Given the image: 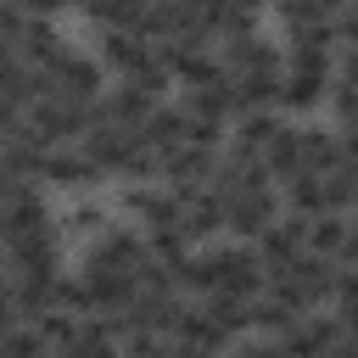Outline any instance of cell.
<instances>
[{
	"instance_id": "6da1fadb",
	"label": "cell",
	"mask_w": 358,
	"mask_h": 358,
	"mask_svg": "<svg viewBox=\"0 0 358 358\" xmlns=\"http://www.w3.org/2000/svg\"><path fill=\"white\" fill-rule=\"evenodd\" d=\"M28 140L34 145H62V140H78L84 134V101H34L28 117H22Z\"/></svg>"
},
{
	"instance_id": "7a4b0ae2",
	"label": "cell",
	"mask_w": 358,
	"mask_h": 358,
	"mask_svg": "<svg viewBox=\"0 0 358 358\" xmlns=\"http://www.w3.org/2000/svg\"><path fill=\"white\" fill-rule=\"evenodd\" d=\"M274 218H280L274 185H268V190H241V196H229V201H224V229H229L235 241H257Z\"/></svg>"
},
{
	"instance_id": "3957f363",
	"label": "cell",
	"mask_w": 358,
	"mask_h": 358,
	"mask_svg": "<svg viewBox=\"0 0 358 358\" xmlns=\"http://www.w3.org/2000/svg\"><path fill=\"white\" fill-rule=\"evenodd\" d=\"M308 246V218L302 213H285V218H274L263 235H257V263H263V274H274V268H285L296 252Z\"/></svg>"
},
{
	"instance_id": "277c9868",
	"label": "cell",
	"mask_w": 358,
	"mask_h": 358,
	"mask_svg": "<svg viewBox=\"0 0 358 358\" xmlns=\"http://www.w3.org/2000/svg\"><path fill=\"white\" fill-rule=\"evenodd\" d=\"M213 263H218V291H229V296H257L263 291V263H257V252L246 246V241H235V246H218L213 252Z\"/></svg>"
},
{
	"instance_id": "5b68a950",
	"label": "cell",
	"mask_w": 358,
	"mask_h": 358,
	"mask_svg": "<svg viewBox=\"0 0 358 358\" xmlns=\"http://www.w3.org/2000/svg\"><path fill=\"white\" fill-rule=\"evenodd\" d=\"M134 145H140V140H134V129H123V123H101V129H84V134H78V151H84L101 173H123V162H129Z\"/></svg>"
},
{
	"instance_id": "8992f818",
	"label": "cell",
	"mask_w": 358,
	"mask_h": 358,
	"mask_svg": "<svg viewBox=\"0 0 358 358\" xmlns=\"http://www.w3.org/2000/svg\"><path fill=\"white\" fill-rule=\"evenodd\" d=\"M45 73L56 78V101H95V90H101V62L73 56V50H62Z\"/></svg>"
},
{
	"instance_id": "52a82bcc",
	"label": "cell",
	"mask_w": 358,
	"mask_h": 358,
	"mask_svg": "<svg viewBox=\"0 0 358 358\" xmlns=\"http://www.w3.org/2000/svg\"><path fill=\"white\" fill-rule=\"evenodd\" d=\"M78 291H84V308H117V302H129L134 296V274L129 268H101V263H84V274H78Z\"/></svg>"
},
{
	"instance_id": "ba28073f",
	"label": "cell",
	"mask_w": 358,
	"mask_h": 358,
	"mask_svg": "<svg viewBox=\"0 0 358 358\" xmlns=\"http://www.w3.org/2000/svg\"><path fill=\"white\" fill-rule=\"evenodd\" d=\"M45 229H50V213H45V201L34 190H22L11 207H0V246H17V241L45 235Z\"/></svg>"
},
{
	"instance_id": "9c48e42d",
	"label": "cell",
	"mask_w": 358,
	"mask_h": 358,
	"mask_svg": "<svg viewBox=\"0 0 358 358\" xmlns=\"http://www.w3.org/2000/svg\"><path fill=\"white\" fill-rule=\"evenodd\" d=\"M302 252L352 263V229H347V213H313V218H308V246H302Z\"/></svg>"
},
{
	"instance_id": "30bf717a",
	"label": "cell",
	"mask_w": 358,
	"mask_h": 358,
	"mask_svg": "<svg viewBox=\"0 0 358 358\" xmlns=\"http://www.w3.org/2000/svg\"><path fill=\"white\" fill-rule=\"evenodd\" d=\"M296 145H302V168H313V173H330V168L352 162L347 134H330V129H296Z\"/></svg>"
},
{
	"instance_id": "8fae6325",
	"label": "cell",
	"mask_w": 358,
	"mask_h": 358,
	"mask_svg": "<svg viewBox=\"0 0 358 358\" xmlns=\"http://www.w3.org/2000/svg\"><path fill=\"white\" fill-rule=\"evenodd\" d=\"M84 263H101V268H140L145 263V241L134 235V229H101V241L90 246V257Z\"/></svg>"
},
{
	"instance_id": "7c38bea8",
	"label": "cell",
	"mask_w": 358,
	"mask_h": 358,
	"mask_svg": "<svg viewBox=\"0 0 358 358\" xmlns=\"http://www.w3.org/2000/svg\"><path fill=\"white\" fill-rule=\"evenodd\" d=\"M274 84H280V73H235L229 78V117L268 112L274 106Z\"/></svg>"
},
{
	"instance_id": "4fadbf2b",
	"label": "cell",
	"mask_w": 358,
	"mask_h": 358,
	"mask_svg": "<svg viewBox=\"0 0 358 358\" xmlns=\"http://www.w3.org/2000/svg\"><path fill=\"white\" fill-rule=\"evenodd\" d=\"M11 274L17 280H50L56 274V241H50V229L11 246Z\"/></svg>"
},
{
	"instance_id": "5bb4252c",
	"label": "cell",
	"mask_w": 358,
	"mask_h": 358,
	"mask_svg": "<svg viewBox=\"0 0 358 358\" xmlns=\"http://www.w3.org/2000/svg\"><path fill=\"white\" fill-rule=\"evenodd\" d=\"M324 73H280V84H274V106H285V112H308V106H319L324 101Z\"/></svg>"
},
{
	"instance_id": "9a60e30c",
	"label": "cell",
	"mask_w": 358,
	"mask_h": 358,
	"mask_svg": "<svg viewBox=\"0 0 358 358\" xmlns=\"http://www.w3.org/2000/svg\"><path fill=\"white\" fill-rule=\"evenodd\" d=\"M134 140L140 145H151V151H168V145H179L185 140V112H173V106H151L140 123H134Z\"/></svg>"
},
{
	"instance_id": "2e32d148",
	"label": "cell",
	"mask_w": 358,
	"mask_h": 358,
	"mask_svg": "<svg viewBox=\"0 0 358 358\" xmlns=\"http://www.w3.org/2000/svg\"><path fill=\"white\" fill-rule=\"evenodd\" d=\"M39 173H45L50 185H95V179H101V168H95L84 151H62V145H50V151L39 157Z\"/></svg>"
},
{
	"instance_id": "e0dca14e",
	"label": "cell",
	"mask_w": 358,
	"mask_h": 358,
	"mask_svg": "<svg viewBox=\"0 0 358 358\" xmlns=\"http://www.w3.org/2000/svg\"><path fill=\"white\" fill-rule=\"evenodd\" d=\"M263 168H268V179H291L302 168V145H296L291 123H274V134L263 140Z\"/></svg>"
},
{
	"instance_id": "ac0fdd59",
	"label": "cell",
	"mask_w": 358,
	"mask_h": 358,
	"mask_svg": "<svg viewBox=\"0 0 358 358\" xmlns=\"http://www.w3.org/2000/svg\"><path fill=\"white\" fill-rule=\"evenodd\" d=\"M101 62H112L117 73H134V67L151 62V45L134 39L129 28H106V34H101Z\"/></svg>"
},
{
	"instance_id": "d6986e66",
	"label": "cell",
	"mask_w": 358,
	"mask_h": 358,
	"mask_svg": "<svg viewBox=\"0 0 358 358\" xmlns=\"http://www.w3.org/2000/svg\"><path fill=\"white\" fill-rule=\"evenodd\" d=\"M224 56H229V67H235V73H280L274 45H268V39H257V34L229 39V45H224Z\"/></svg>"
},
{
	"instance_id": "ffe728a7",
	"label": "cell",
	"mask_w": 358,
	"mask_h": 358,
	"mask_svg": "<svg viewBox=\"0 0 358 358\" xmlns=\"http://www.w3.org/2000/svg\"><path fill=\"white\" fill-rule=\"evenodd\" d=\"M285 201H291V213H302V218H313V213H330V207H324V173H313V168H296V173L285 179Z\"/></svg>"
},
{
	"instance_id": "44dd1931",
	"label": "cell",
	"mask_w": 358,
	"mask_h": 358,
	"mask_svg": "<svg viewBox=\"0 0 358 358\" xmlns=\"http://www.w3.org/2000/svg\"><path fill=\"white\" fill-rule=\"evenodd\" d=\"M173 336H179L185 347H201V352H224V347H229V336H224L201 308H185V313H179V324H173Z\"/></svg>"
},
{
	"instance_id": "7402d4cb",
	"label": "cell",
	"mask_w": 358,
	"mask_h": 358,
	"mask_svg": "<svg viewBox=\"0 0 358 358\" xmlns=\"http://www.w3.org/2000/svg\"><path fill=\"white\" fill-rule=\"evenodd\" d=\"M229 341L241 336V330H252V313H246V296H229V291H207V308H201Z\"/></svg>"
},
{
	"instance_id": "603a6c76",
	"label": "cell",
	"mask_w": 358,
	"mask_h": 358,
	"mask_svg": "<svg viewBox=\"0 0 358 358\" xmlns=\"http://www.w3.org/2000/svg\"><path fill=\"white\" fill-rule=\"evenodd\" d=\"M56 358H117V341L101 330V319H90V324L73 330V341L56 347Z\"/></svg>"
},
{
	"instance_id": "cb8c5ba5",
	"label": "cell",
	"mask_w": 358,
	"mask_h": 358,
	"mask_svg": "<svg viewBox=\"0 0 358 358\" xmlns=\"http://www.w3.org/2000/svg\"><path fill=\"white\" fill-rule=\"evenodd\" d=\"M17 45H22V56H28L34 67H50V62L62 56V39H56V28H50L45 17H34V22H22V34H17Z\"/></svg>"
},
{
	"instance_id": "d4e9b609",
	"label": "cell",
	"mask_w": 358,
	"mask_h": 358,
	"mask_svg": "<svg viewBox=\"0 0 358 358\" xmlns=\"http://www.w3.org/2000/svg\"><path fill=\"white\" fill-rule=\"evenodd\" d=\"M185 112H190V117H213V123H224V117H229V73H218V78L196 84Z\"/></svg>"
},
{
	"instance_id": "484cf974",
	"label": "cell",
	"mask_w": 358,
	"mask_h": 358,
	"mask_svg": "<svg viewBox=\"0 0 358 358\" xmlns=\"http://www.w3.org/2000/svg\"><path fill=\"white\" fill-rule=\"evenodd\" d=\"M129 207L151 224V229H168V224H179V196H168V190H129Z\"/></svg>"
},
{
	"instance_id": "4316f807",
	"label": "cell",
	"mask_w": 358,
	"mask_h": 358,
	"mask_svg": "<svg viewBox=\"0 0 358 358\" xmlns=\"http://www.w3.org/2000/svg\"><path fill=\"white\" fill-rule=\"evenodd\" d=\"M274 112H246L241 123H235V140H229V151H246V157H263V140L274 134Z\"/></svg>"
},
{
	"instance_id": "83f0119b",
	"label": "cell",
	"mask_w": 358,
	"mask_h": 358,
	"mask_svg": "<svg viewBox=\"0 0 358 358\" xmlns=\"http://www.w3.org/2000/svg\"><path fill=\"white\" fill-rule=\"evenodd\" d=\"M246 313H252V324H257L263 336H274V341L296 324V313H291V308H280V302H268V296H252V302H246Z\"/></svg>"
},
{
	"instance_id": "f1b7e54d",
	"label": "cell",
	"mask_w": 358,
	"mask_h": 358,
	"mask_svg": "<svg viewBox=\"0 0 358 358\" xmlns=\"http://www.w3.org/2000/svg\"><path fill=\"white\" fill-rule=\"evenodd\" d=\"M190 252V235L179 229V224H168V229H151V241H145V257H157V263H179Z\"/></svg>"
},
{
	"instance_id": "f546056e",
	"label": "cell",
	"mask_w": 358,
	"mask_h": 358,
	"mask_svg": "<svg viewBox=\"0 0 358 358\" xmlns=\"http://www.w3.org/2000/svg\"><path fill=\"white\" fill-rule=\"evenodd\" d=\"M73 330H78V319H73V313H62V308H45V313L34 319V336H39L45 347H62V341H73Z\"/></svg>"
},
{
	"instance_id": "4dcf8cb0",
	"label": "cell",
	"mask_w": 358,
	"mask_h": 358,
	"mask_svg": "<svg viewBox=\"0 0 358 358\" xmlns=\"http://www.w3.org/2000/svg\"><path fill=\"white\" fill-rule=\"evenodd\" d=\"M0 358H50V347L34 336V324L22 330V324H11L6 336H0Z\"/></svg>"
},
{
	"instance_id": "1f68e13d",
	"label": "cell",
	"mask_w": 358,
	"mask_h": 358,
	"mask_svg": "<svg viewBox=\"0 0 358 358\" xmlns=\"http://www.w3.org/2000/svg\"><path fill=\"white\" fill-rule=\"evenodd\" d=\"M324 207L330 213H347L352 207V162H341V168L324 173Z\"/></svg>"
},
{
	"instance_id": "d6a6232c",
	"label": "cell",
	"mask_w": 358,
	"mask_h": 358,
	"mask_svg": "<svg viewBox=\"0 0 358 358\" xmlns=\"http://www.w3.org/2000/svg\"><path fill=\"white\" fill-rule=\"evenodd\" d=\"M185 145H207V151H218V145H224V123H213V117H190V112H185Z\"/></svg>"
},
{
	"instance_id": "836d02e7",
	"label": "cell",
	"mask_w": 358,
	"mask_h": 358,
	"mask_svg": "<svg viewBox=\"0 0 358 358\" xmlns=\"http://www.w3.org/2000/svg\"><path fill=\"white\" fill-rule=\"evenodd\" d=\"M123 84H134V90H145L151 101H162V90H168V73H162L157 62H145V67H134V73H123Z\"/></svg>"
},
{
	"instance_id": "e575fe53",
	"label": "cell",
	"mask_w": 358,
	"mask_h": 358,
	"mask_svg": "<svg viewBox=\"0 0 358 358\" xmlns=\"http://www.w3.org/2000/svg\"><path fill=\"white\" fill-rule=\"evenodd\" d=\"M22 190H28V185H22V179H17V173H11L6 162H0V207H11V201H17Z\"/></svg>"
},
{
	"instance_id": "d590c367",
	"label": "cell",
	"mask_w": 358,
	"mask_h": 358,
	"mask_svg": "<svg viewBox=\"0 0 358 358\" xmlns=\"http://www.w3.org/2000/svg\"><path fill=\"white\" fill-rule=\"evenodd\" d=\"M229 358H285V352H280V341H246V347H235Z\"/></svg>"
},
{
	"instance_id": "8d00e7d4",
	"label": "cell",
	"mask_w": 358,
	"mask_h": 358,
	"mask_svg": "<svg viewBox=\"0 0 358 358\" xmlns=\"http://www.w3.org/2000/svg\"><path fill=\"white\" fill-rule=\"evenodd\" d=\"M11 6H17V11H34V17H50L62 0H11Z\"/></svg>"
},
{
	"instance_id": "74e56055",
	"label": "cell",
	"mask_w": 358,
	"mask_h": 358,
	"mask_svg": "<svg viewBox=\"0 0 358 358\" xmlns=\"http://www.w3.org/2000/svg\"><path fill=\"white\" fill-rule=\"evenodd\" d=\"M168 358H218V352H201V347H185L179 341V347H168Z\"/></svg>"
},
{
	"instance_id": "f35d334b",
	"label": "cell",
	"mask_w": 358,
	"mask_h": 358,
	"mask_svg": "<svg viewBox=\"0 0 358 358\" xmlns=\"http://www.w3.org/2000/svg\"><path fill=\"white\" fill-rule=\"evenodd\" d=\"M168 6H179V11H196V6H201V0H168Z\"/></svg>"
},
{
	"instance_id": "ab89813d",
	"label": "cell",
	"mask_w": 358,
	"mask_h": 358,
	"mask_svg": "<svg viewBox=\"0 0 358 358\" xmlns=\"http://www.w3.org/2000/svg\"><path fill=\"white\" fill-rule=\"evenodd\" d=\"M140 358H168V347H151V352H140Z\"/></svg>"
},
{
	"instance_id": "60d3db41",
	"label": "cell",
	"mask_w": 358,
	"mask_h": 358,
	"mask_svg": "<svg viewBox=\"0 0 358 358\" xmlns=\"http://www.w3.org/2000/svg\"><path fill=\"white\" fill-rule=\"evenodd\" d=\"M62 6H84V0H62Z\"/></svg>"
}]
</instances>
